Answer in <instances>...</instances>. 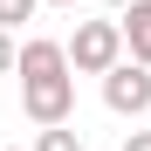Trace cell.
<instances>
[{"label":"cell","instance_id":"1","mask_svg":"<svg viewBox=\"0 0 151 151\" xmlns=\"http://www.w3.org/2000/svg\"><path fill=\"white\" fill-rule=\"evenodd\" d=\"M14 69H21V110H28L41 131L69 124V110H76V76H69L62 41H21Z\"/></svg>","mask_w":151,"mask_h":151},{"label":"cell","instance_id":"2","mask_svg":"<svg viewBox=\"0 0 151 151\" xmlns=\"http://www.w3.org/2000/svg\"><path fill=\"white\" fill-rule=\"evenodd\" d=\"M62 55H69V69H83V76H110L124 62V35H117V21H83V28L62 41Z\"/></svg>","mask_w":151,"mask_h":151},{"label":"cell","instance_id":"3","mask_svg":"<svg viewBox=\"0 0 151 151\" xmlns=\"http://www.w3.org/2000/svg\"><path fill=\"white\" fill-rule=\"evenodd\" d=\"M103 103H110L117 117H144V110H151V69L117 62V69L103 76Z\"/></svg>","mask_w":151,"mask_h":151},{"label":"cell","instance_id":"4","mask_svg":"<svg viewBox=\"0 0 151 151\" xmlns=\"http://www.w3.org/2000/svg\"><path fill=\"white\" fill-rule=\"evenodd\" d=\"M117 35H124V48H131V62L151 69V0H131V7L117 14Z\"/></svg>","mask_w":151,"mask_h":151},{"label":"cell","instance_id":"5","mask_svg":"<svg viewBox=\"0 0 151 151\" xmlns=\"http://www.w3.org/2000/svg\"><path fill=\"white\" fill-rule=\"evenodd\" d=\"M35 151H83V131H69V124H55V131H41Z\"/></svg>","mask_w":151,"mask_h":151},{"label":"cell","instance_id":"6","mask_svg":"<svg viewBox=\"0 0 151 151\" xmlns=\"http://www.w3.org/2000/svg\"><path fill=\"white\" fill-rule=\"evenodd\" d=\"M35 7L41 0H0V35H14L21 21H35Z\"/></svg>","mask_w":151,"mask_h":151},{"label":"cell","instance_id":"7","mask_svg":"<svg viewBox=\"0 0 151 151\" xmlns=\"http://www.w3.org/2000/svg\"><path fill=\"white\" fill-rule=\"evenodd\" d=\"M14 55H21V48H14V35H0V76H14Z\"/></svg>","mask_w":151,"mask_h":151},{"label":"cell","instance_id":"8","mask_svg":"<svg viewBox=\"0 0 151 151\" xmlns=\"http://www.w3.org/2000/svg\"><path fill=\"white\" fill-rule=\"evenodd\" d=\"M124 151H151V131H131V137H124Z\"/></svg>","mask_w":151,"mask_h":151},{"label":"cell","instance_id":"9","mask_svg":"<svg viewBox=\"0 0 151 151\" xmlns=\"http://www.w3.org/2000/svg\"><path fill=\"white\" fill-rule=\"evenodd\" d=\"M103 7H117V14H124V7H131V0H103Z\"/></svg>","mask_w":151,"mask_h":151},{"label":"cell","instance_id":"10","mask_svg":"<svg viewBox=\"0 0 151 151\" xmlns=\"http://www.w3.org/2000/svg\"><path fill=\"white\" fill-rule=\"evenodd\" d=\"M48 7H76V0H48Z\"/></svg>","mask_w":151,"mask_h":151},{"label":"cell","instance_id":"11","mask_svg":"<svg viewBox=\"0 0 151 151\" xmlns=\"http://www.w3.org/2000/svg\"><path fill=\"white\" fill-rule=\"evenodd\" d=\"M0 151H21V144H0Z\"/></svg>","mask_w":151,"mask_h":151}]
</instances>
